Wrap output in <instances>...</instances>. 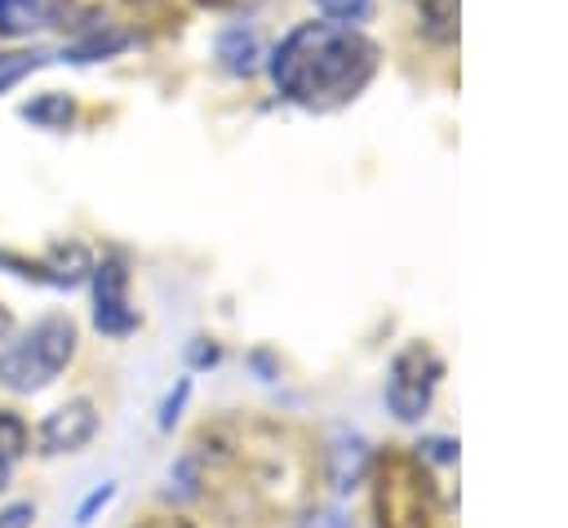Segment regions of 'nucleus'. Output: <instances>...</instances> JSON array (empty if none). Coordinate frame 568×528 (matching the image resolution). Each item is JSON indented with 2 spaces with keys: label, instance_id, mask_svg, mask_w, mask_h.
<instances>
[{
  "label": "nucleus",
  "instance_id": "4468645a",
  "mask_svg": "<svg viewBox=\"0 0 568 528\" xmlns=\"http://www.w3.org/2000/svg\"><path fill=\"white\" fill-rule=\"evenodd\" d=\"M27 444H31V435H27V422H22L18 413L0 408V461H4V466H13V461L27 453Z\"/></svg>",
  "mask_w": 568,
  "mask_h": 528
},
{
  "label": "nucleus",
  "instance_id": "423d86ee",
  "mask_svg": "<svg viewBox=\"0 0 568 528\" xmlns=\"http://www.w3.org/2000/svg\"><path fill=\"white\" fill-rule=\"evenodd\" d=\"M0 266L18 280H31V284H49V288H75L89 280L93 271V257L84 244H53L44 257H22L13 248H0Z\"/></svg>",
  "mask_w": 568,
  "mask_h": 528
},
{
  "label": "nucleus",
  "instance_id": "20e7f679",
  "mask_svg": "<svg viewBox=\"0 0 568 528\" xmlns=\"http://www.w3.org/2000/svg\"><path fill=\"white\" fill-rule=\"evenodd\" d=\"M444 364L435 359L430 346L413 342L395 355L390 364V377H386V404L399 422H417L426 408H430V395H435V382H439Z\"/></svg>",
  "mask_w": 568,
  "mask_h": 528
},
{
  "label": "nucleus",
  "instance_id": "9d476101",
  "mask_svg": "<svg viewBox=\"0 0 568 528\" xmlns=\"http://www.w3.org/2000/svg\"><path fill=\"white\" fill-rule=\"evenodd\" d=\"M22 120H31L36 129H67L75 120V102L67 93H40L22 106Z\"/></svg>",
  "mask_w": 568,
  "mask_h": 528
},
{
  "label": "nucleus",
  "instance_id": "f3484780",
  "mask_svg": "<svg viewBox=\"0 0 568 528\" xmlns=\"http://www.w3.org/2000/svg\"><path fill=\"white\" fill-rule=\"evenodd\" d=\"M111 497H115V484H102V488H93V493L80 501V510H75V524H80V528H84V524H93V515H98V510H102Z\"/></svg>",
  "mask_w": 568,
  "mask_h": 528
},
{
  "label": "nucleus",
  "instance_id": "9b49d317",
  "mask_svg": "<svg viewBox=\"0 0 568 528\" xmlns=\"http://www.w3.org/2000/svg\"><path fill=\"white\" fill-rule=\"evenodd\" d=\"M49 22V9L40 0H0V35H31Z\"/></svg>",
  "mask_w": 568,
  "mask_h": 528
},
{
  "label": "nucleus",
  "instance_id": "a211bd4d",
  "mask_svg": "<svg viewBox=\"0 0 568 528\" xmlns=\"http://www.w3.org/2000/svg\"><path fill=\"white\" fill-rule=\"evenodd\" d=\"M31 519H36L31 501H13V506L0 510V528H31Z\"/></svg>",
  "mask_w": 568,
  "mask_h": 528
},
{
  "label": "nucleus",
  "instance_id": "f257e3e1",
  "mask_svg": "<svg viewBox=\"0 0 568 528\" xmlns=\"http://www.w3.org/2000/svg\"><path fill=\"white\" fill-rule=\"evenodd\" d=\"M373 75H377V44L333 22H302L271 53L275 89L306 111H333L355 102Z\"/></svg>",
  "mask_w": 568,
  "mask_h": 528
},
{
  "label": "nucleus",
  "instance_id": "aec40b11",
  "mask_svg": "<svg viewBox=\"0 0 568 528\" xmlns=\"http://www.w3.org/2000/svg\"><path fill=\"white\" fill-rule=\"evenodd\" d=\"M191 359H195V364H217V346H195Z\"/></svg>",
  "mask_w": 568,
  "mask_h": 528
},
{
  "label": "nucleus",
  "instance_id": "6e6552de",
  "mask_svg": "<svg viewBox=\"0 0 568 528\" xmlns=\"http://www.w3.org/2000/svg\"><path fill=\"white\" fill-rule=\"evenodd\" d=\"M129 44H133V35H129L124 27L98 22V27H89L80 40H71V44L62 49V58H67V62H102V58H111V53L129 49Z\"/></svg>",
  "mask_w": 568,
  "mask_h": 528
},
{
  "label": "nucleus",
  "instance_id": "f8f14e48",
  "mask_svg": "<svg viewBox=\"0 0 568 528\" xmlns=\"http://www.w3.org/2000/svg\"><path fill=\"white\" fill-rule=\"evenodd\" d=\"M49 62V53L44 49H13V53H0V93L4 89H13V84H22L31 71H40Z\"/></svg>",
  "mask_w": 568,
  "mask_h": 528
},
{
  "label": "nucleus",
  "instance_id": "f03ea898",
  "mask_svg": "<svg viewBox=\"0 0 568 528\" xmlns=\"http://www.w3.org/2000/svg\"><path fill=\"white\" fill-rule=\"evenodd\" d=\"M71 355H75V319L62 311L40 315L22 337H13L0 351V386L18 395L44 390L71 364Z\"/></svg>",
  "mask_w": 568,
  "mask_h": 528
},
{
  "label": "nucleus",
  "instance_id": "4be33fe9",
  "mask_svg": "<svg viewBox=\"0 0 568 528\" xmlns=\"http://www.w3.org/2000/svg\"><path fill=\"white\" fill-rule=\"evenodd\" d=\"M4 484H9V466L0 461V488H4Z\"/></svg>",
  "mask_w": 568,
  "mask_h": 528
},
{
  "label": "nucleus",
  "instance_id": "7ed1b4c3",
  "mask_svg": "<svg viewBox=\"0 0 568 528\" xmlns=\"http://www.w3.org/2000/svg\"><path fill=\"white\" fill-rule=\"evenodd\" d=\"M377 528H430L435 493L417 457L386 453L377 466Z\"/></svg>",
  "mask_w": 568,
  "mask_h": 528
},
{
  "label": "nucleus",
  "instance_id": "ddd939ff",
  "mask_svg": "<svg viewBox=\"0 0 568 528\" xmlns=\"http://www.w3.org/2000/svg\"><path fill=\"white\" fill-rule=\"evenodd\" d=\"M417 9H422V27L430 31V40L457 35V0H417Z\"/></svg>",
  "mask_w": 568,
  "mask_h": 528
},
{
  "label": "nucleus",
  "instance_id": "dca6fc26",
  "mask_svg": "<svg viewBox=\"0 0 568 528\" xmlns=\"http://www.w3.org/2000/svg\"><path fill=\"white\" fill-rule=\"evenodd\" d=\"M186 395H191V377H182V382H178V390H169V399L160 404V430H169V426L178 422V413H182Z\"/></svg>",
  "mask_w": 568,
  "mask_h": 528
},
{
  "label": "nucleus",
  "instance_id": "2eb2a0df",
  "mask_svg": "<svg viewBox=\"0 0 568 528\" xmlns=\"http://www.w3.org/2000/svg\"><path fill=\"white\" fill-rule=\"evenodd\" d=\"M315 9L320 13H328L333 22H364L368 13H373V0H315Z\"/></svg>",
  "mask_w": 568,
  "mask_h": 528
},
{
  "label": "nucleus",
  "instance_id": "39448f33",
  "mask_svg": "<svg viewBox=\"0 0 568 528\" xmlns=\"http://www.w3.org/2000/svg\"><path fill=\"white\" fill-rule=\"evenodd\" d=\"M93 280V328L102 337H129L138 328V306L129 302V271L120 253H106L89 271Z\"/></svg>",
  "mask_w": 568,
  "mask_h": 528
},
{
  "label": "nucleus",
  "instance_id": "0eeeda50",
  "mask_svg": "<svg viewBox=\"0 0 568 528\" xmlns=\"http://www.w3.org/2000/svg\"><path fill=\"white\" fill-rule=\"evenodd\" d=\"M93 435H98V413H93V399H84V395L58 404V408L40 422V430H36L40 453H49V457H58V453H80Z\"/></svg>",
  "mask_w": 568,
  "mask_h": 528
},
{
  "label": "nucleus",
  "instance_id": "6ab92c4d",
  "mask_svg": "<svg viewBox=\"0 0 568 528\" xmlns=\"http://www.w3.org/2000/svg\"><path fill=\"white\" fill-rule=\"evenodd\" d=\"M133 528H191L186 519H173V515H155V519H146V524H133Z\"/></svg>",
  "mask_w": 568,
  "mask_h": 528
},
{
  "label": "nucleus",
  "instance_id": "412c9836",
  "mask_svg": "<svg viewBox=\"0 0 568 528\" xmlns=\"http://www.w3.org/2000/svg\"><path fill=\"white\" fill-rule=\"evenodd\" d=\"M195 4H209V9H226V4H235V0H195Z\"/></svg>",
  "mask_w": 568,
  "mask_h": 528
},
{
  "label": "nucleus",
  "instance_id": "1a4fd4ad",
  "mask_svg": "<svg viewBox=\"0 0 568 528\" xmlns=\"http://www.w3.org/2000/svg\"><path fill=\"white\" fill-rule=\"evenodd\" d=\"M217 58H222V67H226L231 75H253V71H257V58H262L257 35L244 31V27L222 31V40H217Z\"/></svg>",
  "mask_w": 568,
  "mask_h": 528
}]
</instances>
